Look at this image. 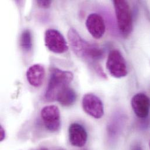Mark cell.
I'll use <instances>...</instances> for the list:
<instances>
[{"label": "cell", "instance_id": "cell-17", "mask_svg": "<svg viewBox=\"0 0 150 150\" xmlns=\"http://www.w3.org/2000/svg\"><path fill=\"white\" fill-rule=\"evenodd\" d=\"M149 147H150V142H149Z\"/></svg>", "mask_w": 150, "mask_h": 150}, {"label": "cell", "instance_id": "cell-5", "mask_svg": "<svg viewBox=\"0 0 150 150\" xmlns=\"http://www.w3.org/2000/svg\"><path fill=\"white\" fill-rule=\"evenodd\" d=\"M45 43L47 48L54 53L63 54L69 50V46L64 37L54 29H49L46 31Z\"/></svg>", "mask_w": 150, "mask_h": 150}, {"label": "cell", "instance_id": "cell-4", "mask_svg": "<svg viewBox=\"0 0 150 150\" xmlns=\"http://www.w3.org/2000/svg\"><path fill=\"white\" fill-rule=\"evenodd\" d=\"M106 68L110 74L116 78H121L127 75L126 62L118 50H113L109 53Z\"/></svg>", "mask_w": 150, "mask_h": 150}, {"label": "cell", "instance_id": "cell-15", "mask_svg": "<svg viewBox=\"0 0 150 150\" xmlns=\"http://www.w3.org/2000/svg\"><path fill=\"white\" fill-rule=\"evenodd\" d=\"M0 138H1V141H3L4 139L5 138V132L2 126H1L0 127Z\"/></svg>", "mask_w": 150, "mask_h": 150}, {"label": "cell", "instance_id": "cell-13", "mask_svg": "<svg viewBox=\"0 0 150 150\" xmlns=\"http://www.w3.org/2000/svg\"><path fill=\"white\" fill-rule=\"evenodd\" d=\"M19 43L21 48L25 52H29L32 49V35L29 30L26 29L22 33Z\"/></svg>", "mask_w": 150, "mask_h": 150}, {"label": "cell", "instance_id": "cell-18", "mask_svg": "<svg viewBox=\"0 0 150 150\" xmlns=\"http://www.w3.org/2000/svg\"></svg>", "mask_w": 150, "mask_h": 150}, {"label": "cell", "instance_id": "cell-8", "mask_svg": "<svg viewBox=\"0 0 150 150\" xmlns=\"http://www.w3.org/2000/svg\"><path fill=\"white\" fill-rule=\"evenodd\" d=\"M86 27L89 33L96 39H100L105 32V23L103 18L98 13L90 14L86 21Z\"/></svg>", "mask_w": 150, "mask_h": 150}, {"label": "cell", "instance_id": "cell-12", "mask_svg": "<svg viewBox=\"0 0 150 150\" xmlns=\"http://www.w3.org/2000/svg\"><path fill=\"white\" fill-rule=\"evenodd\" d=\"M76 99V95L74 89L67 86L62 90L57 96V100L64 106H70L73 105Z\"/></svg>", "mask_w": 150, "mask_h": 150}, {"label": "cell", "instance_id": "cell-3", "mask_svg": "<svg viewBox=\"0 0 150 150\" xmlns=\"http://www.w3.org/2000/svg\"><path fill=\"white\" fill-rule=\"evenodd\" d=\"M113 2L119 31L123 36L127 38L131 34L133 29V18L130 6L126 1L115 0Z\"/></svg>", "mask_w": 150, "mask_h": 150}, {"label": "cell", "instance_id": "cell-1", "mask_svg": "<svg viewBox=\"0 0 150 150\" xmlns=\"http://www.w3.org/2000/svg\"><path fill=\"white\" fill-rule=\"evenodd\" d=\"M67 36L71 49L78 57L93 61L102 58V50L97 45L89 43L83 39L74 28L69 29Z\"/></svg>", "mask_w": 150, "mask_h": 150}, {"label": "cell", "instance_id": "cell-14", "mask_svg": "<svg viewBox=\"0 0 150 150\" xmlns=\"http://www.w3.org/2000/svg\"><path fill=\"white\" fill-rule=\"evenodd\" d=\"M52 1H47V0L36 1V3H37L38 5L42 8H49L52 4Z\"/></svg>", "mask_w": 150, "mask_h": 150}, {"label": "cell", "instance_id": "cell-9", "mask_svg": "<svg viewBox=\"0 0 150 150\" xmlns=\"http://www.w3.org/2000/svg\"><path fill=\"white\" fill-rule=\"evenodd\" d=\"M131 105L136 115L141 119L146 118L149 114L150 99L143 93H138L133 96Z\"/></svg>", "mask_w": 150, "mask_h": 150}, {"label": "cell", "instance_id": "cell-16", "mask_svg": "<svg viewBox=\"0 0 150 150\" xmlns=\"http://www.w3.org/2000/svg\"><path fill=\"white\" fill-rule=\"evenodd\" d=\"M132 150H143V149H142V146H140V145H137V144H136V145H135V146H134L133 147H132Z\"/></svg>", "mask_w": 150, "mask_h": 150}, {"label": "cell", "instance_id": "cell-10", "mask_svg": "<svg viewBox=\"0 0 150 150\" xmlns=\"http://www.w3.org/2000/svg\"><path fill=\"white\" fill-rule=\"evenodd\" d=\"M70 143L76 147H82L86 143L88 135L85 128L77 123H72L69 129Z\"/></svg>", "mask_w": 150, "mask_h": 150}, {"label": "cell", "instance_id": "cell-11", "mask_svg": "<svg viewBox=\"0 0 150 150\" xmlns=\"http://www.w3.org/2000/svg\"><path fill=\"white\" fill-rule=\"evenodd\" d=\"M45 77V69L43 66L36 64L30 66L27 70L26 78L29 83L33 86L42 85Z\"/></svg>", "mask_w": 150, "mask_h": 150}, {"label": "cell", "instance_id": "cell-2", "mask_svg": "<svg viewBox=\"0 0 150 150\" xmlns=\"http://www.w3.org/2000/svg\"><path fill=\"white\" fill-rule=\"evenodd\" d=\"M73 78V74L70 71L53 69L45 94L46 100L49 102L56 100L58 94L62 90L69 86Z\"/></svg>", "mask_w": 150, "mask_h": 150}, {"label": "cell", "instance_id": "cell-6", "mask_svg": "<svg viewBox=\"0 0 150 150\" xmlns=\"http://www.w3.org/2000/svg\"><path fill=\"white\" fill-rule=\"evenodd\" d=\"M41 117L45 127L52 132H57L61 126L60 112L57 106L49 105L41 110Z\"/></svg>", "mask_w": 150, "mask_h": 150}, {"label": "cell", "instance_id": "cell-7", "mask_svg": "<svg viewBox=\"0 0 150 150\" xmlns=\"http://www.w3.org/2000/svg\"><path fill=\"white\" fill-rule=\"evenodd\" d=\"M83 110L95 119H100L104 115V107L102 100L93 93H86L82 98Z\"/></svg>", "mask_w": 150, "mask_h": 150}]
</instances>
